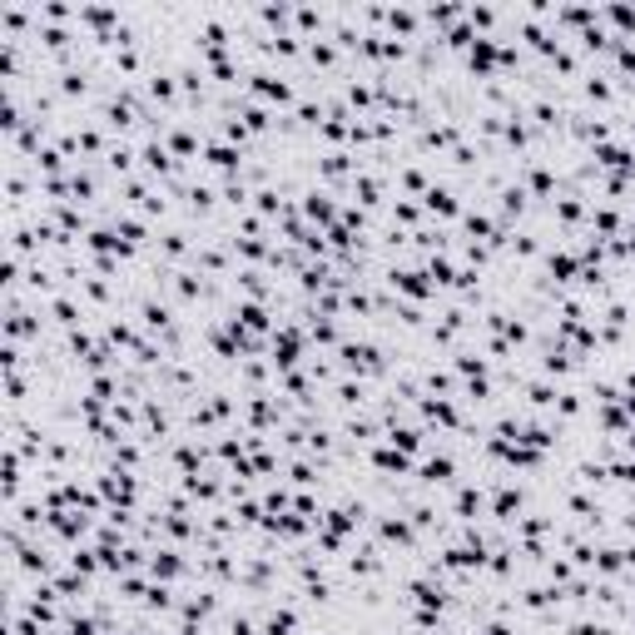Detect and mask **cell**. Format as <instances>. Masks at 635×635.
<instances>
[{
    "label": "cell",
    "instance_id": "cell-1",
    "mask_svg": "<svg viewBox=\"0 0 635 635\" xmlns=\"http://www.w3.org/2000/svg\"><path fill=\"white\" fill-rule=\"evenodd\" d=\"M269 348H273V357H269V363H273V373H293V367H298L303 363V357H308V328H303V323H279V328H273V333H269Z\"/></svg>",
    "mask_w": 635,
    "mask_h": 635
},
{
    "label": "cell",
    "instance_id": "cell-2",
    "mask_svg": "<svg viewBox=\"0 0 635 635\" xmlns=\"http://www.w3.org/2000/svg\"><path fill=\"white\" fill-rule=\"evenodd\" d=\"M521 506H527V492H521V486H511V482H502V486L492 492V502H486V511H492L496 527H517V521H521Z\"/></svg>",
    "mask_w": 635,
    "mask_h": 635
},
{
    "label": "cell",
    "instance_id": "cell-3",
    "mask_svg": "<svg viewBox=\"0 0 635 635\" xmlns=\"http://www.w3.org/2000/svg\"><path fill=\"white\" fill-rule=\"evenodd\" d=\"M417 482H422V492H432V486H457V457L452 452H427L417 462Z\"/></svg>",
    "mask_w": 635,
    "mask_h": 635
},
{
    "label": "cell",
    "instance_id": "cell-4",
    "mask_svg": "<svg viewBox=\"0 0 635 635\" xmlns=\"http://www.w3.org/2000/svg\"><path fill=\"white\" fill-rule=\"evenodd\" d=\"M388 288L402 293V298H417V303L437 298V283L427 279V269H388Z\"/></svg>",
    "mask_w": 635,
    "mask_h": 635
},
{
    "label": "cell",
    "instance_id": "cell-5",
    "mask_svg": "<svg viewBox=\"0 0 635 635\" xmlns=\"http://www.w3.org/2000/svg\"><path fill=\"white\" fill-rule=\"evenodd\" d=\"M144 571H150V581H164V586H174V581H179V576H184V571H194V561L184 556L179 546H159V551H154V556H150V566H144Z\"/></svg>",
    "mask_w": 635,
    "mask_h": 635
},
{
    "label": "cell",
    "instance_id": "cell-6",
    "mask_svg": "<svg viewBox=\"0 0 635 635\" xmlns=\"http://www.w3.org/2000/svg\"><path fill=\"white\" fill-rule=\"evenodd\" d=\"M248 95L263 99V105H293V85L283 75H273V70H253L248 75Z\"/></svg>",
    "mask_w": 635,
    "mask_h": 635
},
{
    "label": "cell",
    "instance_id": "cell-7",
    "mask_svg": "<svg viewBox=\"0 0 635 635\" xmlns=\"http://www.w3.org/2000/svg\"><path fill=\"white\" fill-rule=\"evenodd\" d=\"M204 159L214 164L224 179H238V174H244V164H248V154L238 150V144H228V140H209L204 144Z\"/></svg>",
    "mask_w": 635,
    "mask_h": 635
},
{
    "label": "cell",
    "instance_id": "cell-8",
    "mask_svg": "<svg viewBox=\"0 0 635 635\" xmlns=\"http://www.w3.org/2000/svg\"><path fill=\"white\" fill-rule=\"evenodd\" d=\"M298 209H303V219H308L313 228H323V234L338 224V204H333V194H328V189H308Z\"/></svg>",
    "mask_w": 635,
    "mask_h": 635
},
{
    "label": "cell",
    "instance_id": "cell-9",
    "mask_svg": "<svg viewBox=\"0 0 635 635\" xmlns=\"http://www.w3.org/2000/svg\"><path fill=\"white\" fill-rule=\"evenodd\" d=\"M546 279H551V288H571V283L581 279V259H576V248H551V253H546Z\"/></svg>",
    "mask_w": 635,
    "mask_h": 635
},
{
    "label": "cell",
    "instance_id": "cell-10",
    "mask_svg": "<svg viewBox=\"0 0 635 635\" xmlns=\"http://www.w3.org/2000/svg\"><path fill=\"white\" fill-rule=\"evenodd\" d=\"M367 462H373V472H382V476H408V472H417V462H412L408 452H398L392 442H377L373 452H367Z\"/></svg>",
    "mask_w": 635,
    "mask_h": 635
},
{
    "label": "cell",
    "instance_id": "cell-11",
    "mask_svg": "<svg viewBox=\"0 0 635 635\" xmlns=\"http://www.w3.org/2000/svg\"><path fill=\"white\" fill-rule=\"evenodd\" d=\"M228 323H234V328H244V333H273V313H269V303H253V298H244L234 313H228Z\"/></svg>",
    "mask_w": 635,
    "mask_h": 635
},
{
    "label": "cell",
    "instance_id": "cell-12",
    "mask_svg": "<svg viewBox=\"0 0 635 635\" xmlns=\"http://www.w3.org/2000/svg\"><path fill=\"white\" fill-rule=\"evenodd\" d=\"M169 328H179V318H174L169 303L144 298V303H140V333H144V338H164Z\"/></svg>",
    "mask_w": 635,
    "mask_h": 635
},
{
    "label": "cell",
    "instance_id": "cell-13",
    "mask_svg": "<svg viewBox=\"0 0 635 635\" xmlns=\"http://www.w3.org/2000/svg\"><path fill=\"white\" fill-rule=\"evenodd\" d=\"M452 511H457V521H462V527H472L476 517H486V492L476 482H462L452 492Z\"/></svg>",
    "mask_w": 635,
    "mask_h": 635
},
{
    "label": "cell",
    "instance_id": "cell-14",
    "mask_svg": "<svg viewBox=\"0 0 635 635\" xmlns=\"http://www.w3.org/2000/svg\"><path fill=\"white\" fill-rule=\"evenodd\" d=\"M140 164H144V174H154V179H169V169H179V164H174V154L164 150V140H144L140 144Z\"/></svg>",
    "mask_w": 635,
    "mask_h": 635
},
{
    "label": "cell",
    "instance_id": "cell-15",
    "mask_svg": "<svg viewBox=\"0 0 635 635\" xmlns=\"http://www.w3.org/2000/svg\"><path fill=\"white\" fill-rule=\"evenodd\" d=\"M422 209L437 219H462V204H457V194L447 189V184H432L427 194H422Z\"/></svg>",
    "mask_w": 635,
    "mask_h": 635
},
{
    "label": "cell",
    "instance_id": "cell-16",
    "mask_svg": "<svg viewBox=\"0 0 635 635\" xmlns=\"http://www.w3.org/2000/svg\"><path fill=\"white\" fill-rule=\"evenodd\" d=\"M382 442H392V447H398V452H408V457L427 452V432H422V427H408V422H392Z\"/></svg>",
    "mask_w": 635,
    "mask_h": 635
},
{
    "label": "cell",
    "instance_id": "cell-17",
    "mask_svg": "<svg viewBox=\"0 0 635 635\" xmlns=\"http://www.w3.org/2000/svg\"><path fill=\"white\" fill-rule=\"evenodd\" d=\"M164 150L174 154V164H179V169H189V164H194V154H199V140H194V130H169V134H164Z\"/></svg>",
    "mask_w": 635,
    "mask_h": 635
},
{
    "label": "cell",
    "instance_id": "cell-18",
    "mask_svg": "<svg viewBox=\"0 0 635 635\" xmlns=\"http://www.w3.org/2000/svg\"><path fill=\"white\" fill-rule=\"evenodd\" d=\"M333 402L343 412H357L367 402V382H363V377H338V382H333Z\"/></svg>",
    "mask_w": 635,
    "mask_h": 635
},
{
    "label": "cell",
    "instance_id": "cell-19",
    "mask_svg": "<svg viewBox=\"0 0 635 635\" xmlns=\"http://www.w3.org/2000/svg\"><path fill=\"white\" fill-rule=\"evenodd\" d=\"M50 318H55V328H65V333H75L80 323H85V308H80L70 293H60V298H50Z\"/></svg>",
    "mask_w": 635,
    "mask_h": 635
},
{
    "label": "cell",
    "instance_id": "cell-20",
    "mask_svg": "<svg viewBox=\"0 0 635 635\" xmlns=\"http://www.w3.org/2000/svg\"><path fill=\"white\" fill-rule=\"evenodd\" d=\"M556 398H561V388L551 382V377H536V382H527V408L556 412Z\"/></svg>",
    "mask_w": 635,
    "mask_h": 635
},
{
    "label": "cell",
    "instance_id": "cell-21",
    "mask_svg": "<svg viewBox=\"0 0 635 635\" xmlns=\"http://www.w3.org/2000/svg\"><path fill=\"white\" fill-rule=\"evenodd\" d=\"M348 194H357V204H363V209H377V204H382V179L363 169L353 184H348Z\"/></svg>",
    "mask_w": 635,
    "mask_h": 635
},
{
    "label": "cell",
    "instance_id": "cell-22",
    "mask_svg": "<svg viewBox=\"0 0 635 635\" xmlns=\"http://www.w3.org/2000/svg\"><path fill=\"white\" fill-rule=\"evenodd\" d=\"M259 635H298V611H293V605L269 611V615H263V625H259Z\"/></svg>",
    "mask_w": 635,
    "mask_h": 635
},
{
    "label": "cell",
    "instance_id": "cell-23",
    "mask_svg": "<svg viewBox=\"0 0 635 635\" xmlns=\"http://www.w3.org/2000/svg\"><path fill=\"white\" fill-rule=\"evenodd\" d=\"M303 328H308V343L313 348H338V343H343V333H338L333 318H308Z\"/></svg>",
    "mask_w": 635,
    "mask_h": 635
},
{
    "label": "cell",
    "instance_id": "cell-24",
    "mask_svg": "<svg viewBox=\"0 0 635 635\" xmlns=\"http://www.w3.org/2000/svg\"><path fill=\"white\" fill-rule=\"evenodd\" d=\"M462 228L472 234V244H492L496 228H502V224H496L492 214H462Z\"/></svg>",
    "mask_w": 635,
    "mask_h": 635
},
{
    "label": "cell",
    "instance_id": "cell-25",
    "mask_svg": "<svg viewBox=\"0 0 635 635\" xmlns=\"http://www.w3.org/2000/svg\"><path fill=\"white\" fill-rule=\"evenodd\" d=\"M174 586H164V581H150V596H144V611L150 615H169L174 611Z\"/></svg>",
    "mask_w": 635,
    "mask_h": 635
},
{
    "label": "cell",
    "instance_id": "cell-26",
    "mask_svg": "<svg viewBox=\"0 0 635 635\" xmlns=\"http://www.w3.org/2000/svg\"><path fill=\"white\" fill-rule=\"evenodd\" d=\"M417 11H388V25H392V40H422L417 35Z\"/></svg>",
    "mask_w": 635,
    "mask_h": 635
},
{
    "label": "cell",
    "instance_id": "cell-27",
    "mask_svg": "<svg viewBox=\"0 0 635 635\" xmlns=\"http://www.w3.org/2000/svg\"><path fill=\"white\" fill-rule=\"evenodd\" d=\"M308 65H318V70H338V45L333 40H308Z\"/></svg>",
    "mask_w": 635,
    "mask_h": 635
},
{
    "label": "cell",
    "instance_id": "cell-28",
    "mask_svg": "<svg viewBox=\"0 0 635 635\" xmlns=\"http://www.w3.org/2000/svg\"><path fill=\"white\" fill-rule=\"evenodd\" d=\"M457 273H462V269H452V259H442V253H432V259H427V279L437 283V288H457Z\"/></svg>",
    "mask_w": 635,
    "mask_h": 635
},
{
    "label": "cell",
    "instance_id": "cell-29",
    "mask_svg": "<svg viewBox=\"0 0 635 635\" xmlns=\"http://www.w3.org/2000/svg\"><path fill=\"white\" fill-rule=\"evenodd\" d=\"M601 21H611L615 30H621V40H631V35H635V11H631V5H605Z\"/></svg>",
    "mask_w": 635,
    "mask_h": 635
},
{
    "label": "cell",
    "instance_id": "cell-30",
    "mask_svg": "<svg viewBox=\"0 0 635 635\" xmlns=\"http://www.w3.org/2000/svg\"><path fill=\"white\" fill-rule=\"evenodd\" d=\"M392 228H412V234H417V228H422V204L398 199V209H392Z\"/></svg>",
    "mask_w": 635,
    "mask_h": 635
},
{
    "label": "cell",
    "instance_id": "cell-31",
    "mask_svg": "<svg viewBox=\"0 0 635 635\" xmlns=\"http://www.w3.org/2000/svg\"><path fill=\"white\" fill-rule=\"evenodd\" d=\"M174 95H179V85H174L164 70H154V75H150V99H154V105H174Z\"/></svg>",
    "mask_w": 635,
    "mask_h": 635
},
{
    "label": "cell",
    "instance_id": "cell-32",
    "mask_svg": "<svg viewBox=\"0 0 635 635\" xmlns=\"http://www.w3.org/2000/svg\"><path fill=\"white\" fill-rule=\"evenodd\" d=\"M586 99H596V105H615V85L605 75H586Z\"/></svg>",
    "mask_w": 635,
    "mask_h": 635
},
{
    "label": "cell",
    "instance_id": "cell-33",
    "mask_svg": "<svg viewBox=\"0 0 635 635\" xmlns=\"http://www.w3.org/2000/svg\"><path fill=\"white\" fill-rule=\"evenodd\" d=\"M105 169H109V174H130V169H134V150H130V144H109Z\"/></svg>",
    "mask_w": 635,
    "mask_h": 635
},
{
    "label": "cell",
    "instance_id": "cell-34",
    "mask_svg": "<svg viewBox=\"0 0 635 635\" xmlns=\"http://www.w3.org/2000/svg\"><path fill=\"white\" fill-rule=\"evenodd\" d=\"M442 45H447V50H472V45H476V30L462 21V25H452V30L442 35Z\"/></svg>",
    "mask_w": 635,
    "mask_h": 635
},
{
    "label": "cell",
    "instance_id": "cell-35",
    "mask_svg": "<svg viewBox=\"0 0 635 635\" xmlns=\"http://www.w3.org/2000/svg\"><path fill=\"white\" fill-rule=\"evenodd\" d=\"M194 263H199V269H209V273H228V253H224V248H199V253H194Z\"/></svg>",
    "mask_w": 635,
    "mask_h": 635
},
{
    "label": "cell",
    "instance_id": "cell-36",
    "mask_svg": "<svg viewBox=\"0 0 635 635\" xmlns=\"http://www.w3.org/2000/svg\"><path fill=\"white\" fill-rule=\"evenodd\" d=\"M85 90H90V75H85V70H65V75H60V95H65V99H80Z\"/></svg>",
    "mask_w": 635,
    "mask_h": 635
},
{
    "label": "cell",
    "instance_id": "cell-37",
    "mask_svg": "<svg viewBox=\"0 0 635 635\" xmlns=\"http://www.w3.org/2000/svg\"><path fill=\"white\" fill-rule=\"evenodd\" d=\"M462 5H427V11H422V21H432V25H452V21H462Z\"/></svg>",
    "mask_w": 635,
    "mask_h": 635
},
{
    "label": "cell",
    "instance_id": "cell-38",
    "mask_svg": "<svg viewBox=\"0 0 635 635\" xmlns=\"http://www.w3.org/2000/svg\"><path fill=\"white\" fill-rule=\"evenodd\" d=\"M402 189H408V194H427L432 184H427V169H417V164H408V169H402Z\"/></svg>",
    "mask_w": 635,
    "mask_h": 635
},
{
    "label": "cell",
    "instance_id": "cell-39",
    "mask_svg": "<svg viewBox=\"0 0 635 635\" xmlns=\"http://www.w3.org/2000/svg\"><path fill=\"white\" fill-rule=\"evenodd\" d=\"M75 140H80V154H109V150H105V134H99L95 124H90V130H80Z\"/></svg>",
    "mask_w": 635,
    "mask_h": 635
},
{
    "label": "cell",
    "instance_id": "cell-40",
    "mask_svg": "<svg viewBox=\"0 0 635 635\" xmlns=\"http://www.w3.org/2000/svg\"><path fill=\"white\" fill-rule=\"evenodd\" d=\"M259 21H269V25H279V35H288V30H283V25H288V21H293V11H288V5H263V11H259Z\"/></svg>",
    "mask_w": 635,
    "mask_h": 635
},
{
    "label": "cell",
    "instance_id": "cell-41",
    "mask_svg": "<svg viewBox=\"0 0 635 635\" xmlns=\"http://www.w3.org/2000/svg\"><path fill=\"white\" fill-rule=\"evenodd\" d=\"M427 388H432V398H437V392H457V382H452V373L432 367V373H427Z\"/></svg>",
    "mask_w": 635,
    "mask_h": 635
},
{
    "label": "cell",
    "instance_id": "cell-42",
    "mask_svg": "<svg viewBox=\"0 0 635 635\" xmlns=\"http://www.w3.org/2000/svg\"><path fill=\"white\" fill-rule=\"evenodd\" d=\"M318 25H323V11H298V30L303 35H313Z\"/></svg>",
    "mask_w": 635,
    "mask_h": 635
},
{
    "label": "cell",
    "instance_id": "cell-43",
    "mask_svg": "<svg viewBox=\"0 0 635 635\" xmlns=\"http://www.w3.org/2000/svg\"><path fill=\"white\" fill-rule=\"evenodd\" d=\"M482 635H521V631H517L511 621H486V625H482Z\"/></svg>",
    "mask_w": 635,
    "mask_h": 635
},
{
    "label": "cell",
    "instance_id": "cell-44",
    "mask_svg": "<svg viewBox=\"0 0 635 635\" xmlns=\"http://www.w3.org/2000/svg\"><path fill=\"white\" fill-rule=\"evenodd\" d=\"M45 15H50V21H65V15H70V5H60V0H50V5H45Z\"/></svg>",
    "mask_w": 635,
    "mask_h": 635
}]
</instances>
